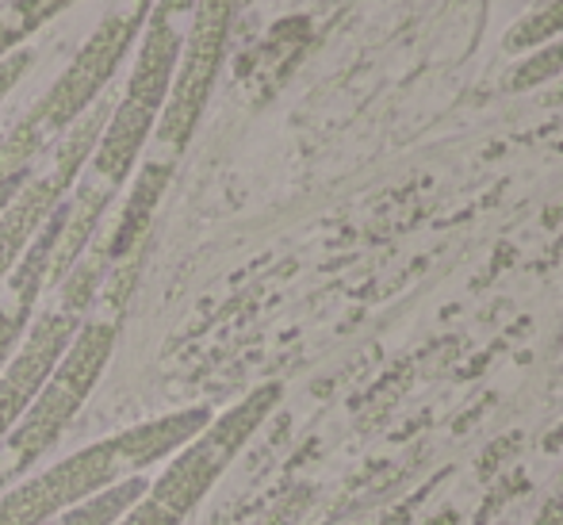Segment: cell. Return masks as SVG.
<instances>
[{"label": "cell", "mask_w": 563, "mask_h": 525, "mask_svg": "<svg viewBox=\"0 0 563 525\" xmlns=\"http://www.w3.org/2000/svg\"><path fill=\"white\" fill-rule=\"evenodd\" d=\"M211 418L216 415L208 407H188L139 422V426L104 437L97 445H85L46 472L27 475L15 488L0 491V525H46L58 514H66L69 506L85 503V499L131 480V475H146V468L185 449Z\"/></svg>", "instance_id": "cell-1"}, {"label": "cell", "mask_w": 563, "mask_h": 525, "mask_svg": "<svg viewBox=\"0 0 563 525\" xmlns=\"http://www.w3.org/2000/svg\"><path fill=\"white\" fill-rule=\"evenodd\" d=\"M115 338L119 315L85 318L77 326L74 341L66 346V353H62L58 369L43 384V392L35 395V403L23 411V418L0 441V491L27 480L31 468L58 445V437L69 429V422L81 415L85 400L92 395V387L100 384L108 361H112Z\"/></svg>", "instance_id": "cell-2"}, {"label": "cell", "mask_w": 563, "mask_h": 525, "mask_svg": "<svg viewBox=\"0 0 563 525\" xmlns=\"http://www.w3.org/2000/svg\"><path fill=\"white\" fill-rule=\"evenodd\" d=\"M280 395V384H261L245 400H238L227 415L211 418L185 449L173 452L165 472L157 480H150L146 499H154L157 506H165V511L185 522L208 499V491L223 480V472L234 464L238 452L250 445V437L261 429V422L273 415Z\"/></svg>", "instance_id": "cell-3"}, {"label": "cell", "mask_w": 563, "mask_h": 525, "mask_svg": "<svg viewBox=\"0 0 563 525\" xmlns=\"http://www.w3.org/2000/svg\"><path fill=\"white\" fill-rule=\"evenodd\" d=\"M142 20H146L142 12L123 8V12L108 15V20L85 39V46L77 51V58L69 62L66 74H62L58 81H54V89L38 100V108L23 119V127H27L38 142H46L51 134H62L69 123H77L85 111L104 97L108 81H112L119 62L131 51Z\"/></svg>", "instance_id": "cell-4"}, {"label": "cell", "mask_w": 563, "mask_h": 525, "mask_svg": "<svg viewBox=\"0 0 563 525\" xmlns=\"http://www.w3.org/2000/svg\"><path fill=\"white\" fill-rule=\"evenodd\" d=\"M192 12L196 20L192 31H188L185 58H180L173 89L162 105V119H157V142L169 150V162L188 146L203 108H208L211 89H216L227 35H230V15H234V0H196Z\"/></svg>", "instance_id": "cell-5"}, {"label": "cell", "mask_w": 563, "mask_h": 525, "mask_svg": "<svg viewBox=\"0 0 563 525\" xmlns=\"http://www.w3.org/2000/svg\"><path fill=\"white\" fill-rule=\"evenodd\" d=\"M77 177H69L66 169L51 165L38 177H27L23 188L12 196L4 211H0V284L8 281L15 265H20L23 250L31 245V238L43 230V222L51 219L54 208L66 200V193L74 188Z\"/></svg>", "instance_id": "cell-6"}, {"label": "cell", "mask_w": 563, "mask_h": 525, "mask_svg": "<svg viewBox=\"0 0 563 525\" xmlns=\"http://www.w3.org/2000/svg\"><path fill=\"white\" fill-rule=\"evenodd\" d=\"M157 127V111L142 108V105H131V100H119L108 116L104 131H100V142L92 150V177L108 188H123L126 177L134 173V162H139L142 146H146L150 131Z\"/></svg>", "instance_id": "cell-7"}, {"label": "cell", "mask_w": 563, "mask_h": 525, "mask_svg": "<svg viewBox=\"0 0 563 525\" xmlns=\"http://www.w3.org/2000/svg\"><path fill=\"white\" fill-rule=\"evenodd\" d=\"M180 51H185V39L173 28V20L150 12V28L142 35L139 62H134L131 81H126V100L150 111H162L165 97L173 89V77H177Z\"/></svg>", "instance_id": "cell-8"}, {"label": "cell", "mask_w": 563, "mask_h": 525, "mask_svg": "<svg viewBox=\"0 0 563 525\" xmlns=\"http://www.w3.org/2000/svg\"><path fill=\"white\" fill-rule=\"evenodd\" d=\"M169 177H173V162L169 157H162V162H146L139 169V177H134L131 185V196H126L123 204V215H119L112 238L104 242V253L108 261H126L134 258V253L146 245V234H150V222H154V211L157 204H162L165 188H169Z\"/></svg>", "instance_id": "cell-9"}, {"label": "cell", "mask_w": 563, "mask_h": 525, "mask_svg": "<svg viewBox=\"0 0 563 525\" xmlns=\"http://www.w3.org/2000/svg\"><path fill=\"white\" fill-rule=\"evenodd\" d=\"M112 200H115V188L100 185L97 177H89L74 193V200H66V222H62V238H58V250H54L51 281L46 284H62V276L77 265V258L89 250L92 234H97L100 219H104Z\"/></svg>", "instance_id": "cell-10"}, {"label": "cell", "mask_w": 563, "mask_h": 525, "mask_svg": "<svg viewBox=\"0 0 563 525\" xmlns=\"http://www.w3.org/2000/svg\"><path fill=\"white\" fill-rule=\"evenodd\" d=\"M146 488H150L146 475H131V480H123V483H115V488L100 491V495L85 499V503L69 506L66 514H58V518H51L46 525H115L142 495H146Z\"/></svg>", "instance_id": "cell-11"}, {"label": "cell", "mask_w": 563, "mask_h": 525, "mask_svg": "<svg viewBox=\"0 0 563 525\" xmlns=\"http://www.w3.org/2000/svg\"><path fill=\"white\" fill-rule=\"evenodd\" d=\"M108 253H104V245H100L97 253H89V258H77V265L69 269L66 276H62V311H69V315H77V318H85L89 315V307L97 304V288H100V281H104V273H108Z\"/></svg>", "instance_id": "cell-12"}, {"label": "cell", "mask_w": 563, "mask_h": 525, "mask_svg": "<svg viewBox=\"0 0 563 525\" xmlns=\"http://www.w3.org/2000/svg\"><path fill=\"white\" fill-rule=\"evenodd\" d=\"M556 31H563V0H552L541 12L526 15V20L506 35V51H526V46H537V43H544V39H552Z\"/></svg>", "instance_id": "cell-13"}, {"label": "cell", "mask_w": 563, "mask_h": 525, "mask_svg": "<svg viewBox=\"0 0 563 525\" xmlns=\"http://www.w3.org/2000/svg\"><path fill=\"white\" fill-rule=\"evenodd\" d=\"M556 74H563V43L544 46L541 54H533V58L521 62V66L514 69V77H510V89L526 92V89H533V85H541V81H552Z\"/></svg>", "instance_id": "cell-14"}, {"label": "cell", "mask_w": 563, "mask_h": 525, "mask_svg": "<svg viewBox=\"0 0 563 525\" xmlns=\"http://www.w3.org/2000/svg\"><path fill=\"white\" fill-rule=\"evenodd\" d=\"M115 525H180V518H177V514L165 511V506H157L154 499L142 495L139 503H134L131 511H126Z\"/></svg>", "instance_id": "cell-15"}, {"label": "cell", "mask_w": 563, "mask_h": 525, "mask_svg": "<svg viewBox=\"0 0 563 525\" xmlns=\"http://www.w3.org/2000/svg\"><path fill=\"white\" fill-rule=\"evenodd\" d=\"M27 66H31V51H12L8 58H0V100L15 89V81L27 74Z\"/></svg>", "instance_id": "cell-16"}, {"label": "cell", "mask_w": 563, "mask_h": 525, "mask_svg": "<svg viewBox=\"0 0 563 525\" xmlns=\"http://www.w3.org/2000/svg\"><path fill=\"white\" fill-rule=\"evenodd\" d=\"M533 525H563V472H560L556 488H552L549 503H544V511L533 518Z\"/></svg>", "instance_id": "cell-17"}, {"label": "cell", "mask_w": 563, "mask_h": 525, "mask_svg": "<svg viewBox=\"0 0 563 525\" xmlns=\"http://www.w3.org/2000/svg\"><path fill=\"white\" fill-rule=\"evenodd\" d=\"M188 8H196V0H157L154 15H165V20H173V15L188 12Z\"/></svg>", "instance_id": "cell-18"}, {"label": "cell", "mask_w": 563, "mask_h": 525, "mask_svg": "<svg viewBox=\"0 0 563 525\" xmlns=\"http://www.w3.org/2000/svg\"><path fill=\"white\" fill-rule=\"evenodd\" d=\"M544 105H563V85H560V89H552L549 97H544Z\"/></svg>", "instance_id": "cell-19"}, {"label": "cell", "mask_w": 563, "mask_h": 525, "mask_svg": "<svg viewBox=\"0 0 563 525\" xmlns=\"http://www.w3.org/2000/svg\"><path fill=\"white\" fill-rule=\"evenodd\" d=\"M150 4H154V0H131V8H134V12H142V15H150Z\"/></svg>", "instance_id": "cell-20"}]
</instances>
